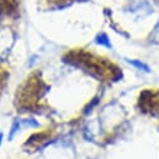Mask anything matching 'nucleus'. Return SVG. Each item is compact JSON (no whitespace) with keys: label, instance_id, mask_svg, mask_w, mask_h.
Instances as JSON below:
<instances>
[{"label":"nucleus","instance_id":"nucleus-1","mask_svg":"<svg viewBox=\"0 0 159 159\" xmlns=\"http://www.w3.org/2000/svg\"><path fill=\"white\" fill-rule=\"evenodd\" d=\"M97 43L100 44V45H104V47H110V43H109V39L107 38L105 34H100L98 38H97Z\"/></svg>","mask_w":159,"mask_h":159},{"label":"nucleus","instance_id":"nucleus-2","mask_svg":"<svg viewBox=\"0 0 159 159\" xmlns=\"http://www.w3.org/2000/svg\"><path fill=\"white\" fill-rule=\"evenodd\" d=\"M130 64H133L134 66H137V68H139V69H143L144 71H148L149 69H148V66L145 65V64H143V63H140V61H135V60H130Z\"/></svg>","mask_w":159,"mask_h":159},{"label":"nucleus","instance_id":"nucleus-3","mask_svg":"<svg viewBox=\"0 0 159 159\" xmlns=\"http://www.w3.org/2000/svg\"><path fill=\"white\" fill-rule=\"evenodd\" d=\"M16 129H19V123H18V122H15V123L13 124V128H11V132H10V134H9V139H11V138L14 137V134L16 133Z\"/></svg>","mask_w":159,"mask_h":159},{"label":"nucleus","instance_id":"nucleus-4","mask_svg":"<svg viewBox=\"0 0 159 159\" xmlns=\"http://www.w3.org/2000/svg\"><path fill=\"white\" fill-rule=\"evenodd\" d=\"M0 144H2V135H0Z\"/></svg>","mask_w":159,"mask_h":159}]
</instances>
